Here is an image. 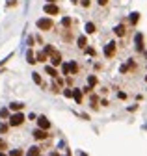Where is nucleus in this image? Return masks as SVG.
<instances>
[{
  "mask_svg": "<svg viewBox=\"0 0 147 156\" xmlns=\"http://www.w3.org/2000/svg\"><path fill=\"white\" fill-rule=\"evenodd\" d=\"M37 28H39V30H43V32L52 30V19H48V17L37 19Z\"/></svg>",
  "mask_w": 147,
  "mask_h": 156,
  "instance_id": "obj_1",
  "label": "nucleus"
},
{
  "mask_svg": "<svg viewBox=\"0 0 147 156\" xmlns=\"http://www.w3.org/2000/svg\"><path fill=\"white\" fill-rule=\"evenodd\" d=\"M24 123V115L20 112H17V113H13V115L10 117V125L11 126H19V125H23Z\"/></svg>",
  "mask_w": 147,
  "mask_h": 156,
  "instance_id": "obj_2",
  "label": "nucleus"
},
{
  "mask_svg": "<svg viewBox=\"0 0 147 156\" xmlns=\"http://www.w3.org/2000/svg\"><path fill=\"white\" fill-rule=\"evenodd\" d=\"M45 13H47V15H58L60 9H58V6H56L54 2H48L45 6Z\"/></svg>",
  "mask_w": 147,
  "mask_h": 156,
  "instance_id": "obj_3",
  "label": "nucleus"
},
{
  "mask_svg": "<svg viewBox=\"0 0 147 156\" xmlns=\"http://www.w3.org/2000/svg\"><path fill=\"white\" fill-rule=\"evenodd\" d=\"M114 54H116V43L112 41V43H108L104 47V56H106V58H112Z\"/></svg>",
  "mask_w": 147,
  "mask_h": 156,
  "instance_id": "obj_4",
  "label": "nucleus"
},
{
  "mask_svg": "<svg viewBox=\"0 0 147 156\" xmlns=\"http://www.w3.org/2000/svg\"><path fill=\"white\" fill-rule=\"evenodd\" d=\"M48 56H50V61H52V65H60V63H61V54H60L58 50H52V52L48 54Z\"/></svg>",
  "mask_w": 147,
  "mask_h": 156,
  "instance_id": "obj_5",
  "label": "nucleus"
},
{
  "mask_svg": "<svg viewBox=\"0 0 147 156\" xmlns=\"http://www.w3.org/2000/svg\"><path fill=\"white\" fill-rule=\"evenodd\" d=\"M37 126H39V128L48 130V128H50V121H48L47 117H37Z\"/></svg>",
  "mask_w": 147,
  "mask_h": 156,
  "instance_id": "obj_6",
  "label": "nucleus"
},
{
  "mask_svg": "<svg viewBox=\"0 0 147 156\" xmlns=\"http://www.w3.org/2000/svg\"><path fill=\"white\" fill-rule=\"evenodd\" d=\"M47 136H48V134H47L45 128H37V130H34V138H36V139H47Z\"/></svg>",
  "mask_w": 147,
  "mask_h": 156,
  "instance_id": "obj_7",
  "label": "nucleus"
},
{
  "mask_svg": "<svg viewBox=\"0 0 147 156\" xmlns=\"http://www.w3.org/2000/svg\"><path fill=\"white\" fill-rule=\"evenodd\" d=\"M136 50H143V35L136 34Z\"/></svg>",
  "mask_w": 147,
  "mask_h": 156,
  "instance_id": "obj_8",
  "label": "nucleus"
},
{
  "mask_svg": "<svg viewBox=\"0 0 147 156\" xmlns=\"http://www.w3.org/2000/svg\"><path fill=\"white\" fill-rule=\"evenodd\" d=\"M45 71H47V74H50L52 78H58V71L54 69V65H52V67H50V65H47V67H45Z\"/></svg>",
  "mask_w": 147,
  "mask_h": 156,
  "instance_id": "obj_9",
  "label": "nucleus"
},
{
  "mask_svg": "<svg viewBox=\"0 0 147 156\" xmlns=\"http://www.w3.org/2000/svg\"><path fill=\"white\" fill-rule=\"evenodd\" d=\"M114 32H116V35H119V37H123V35L127 34V30H125V26H123V24L116 26V30H114Z\"/></svg>",
  "mask_w": 147,
  "mask_h": 156,
  "instance_id": "obj_10",
  "label": "nucleus"
},
{
  "mask_svg": "<svg viewBox=\"0 0 147 156\" xmlns=\"http://www.w3.org/2000/svg\"><path fill=\"white\" fill-rule=\"evenodd\" d=\"M26 60H28V63H32V65H34V63L37 61V60H36V56H34V52H32V50H28V52H26Z\"/></svg>",
  "mask_w": 147,
  "mask_h": 156,
  "instance_id": "obj_11",
  "label": "nucleus"
},
{
  "mask_svg": "<svg viewBox=\"0 0 147 156\" xmlns=\"http://www.w3.org/2000/svg\"><path fill=\"white\" fill-rule=\"evenodd\" d=\"M73 97H75V101L78 102V104L82 102V91H80V89H75V91H73Z\"/></svg>",
  "mask_w": 147,
  "mask_h": 156,
  "instance_id": "obj_12",
  "label": "nucleus"
},
{
  "mask_svg": "<svg viewBox=\"0 0 147 156\" xmlns=\"http://www.w3.org/2000/svg\"><path fill=\"white\" fill-rule=\"evenodd\" d=\"M10 108H11V110H15V112H20V110L24 108V104H20V102H11V104H10Z\"/></svg>",
  "mask_w": 147,
  "mask_h": 156,
  "instance_id": "obj_13",
  "label": "nucleus"
},
{
  "mask_svg": "<svg viewBox=\"0 0 147 156\" xmlns=\"http://www.w3.org/2000/svg\"><path fill=\"white\" fill-rule=\"evenodd\" d=\"M47 56H48V54H47L45 50H43V52H37V56H36V60H37V61H47Z\"/></svg>",
  "mask_w": 147,
  "mask_h": 156,
  "instance_id": "obj_14",
  "label": "nucleus"
},
{
  "mask_svg": "<svg viewBox=\"0 0 147 156\" xmlns=\"http://www.w3.org/2000/svg\"><path fill=\"white\" fill-rule=\"evenodd\" d=\"M69 71H71V74H76V73H78V65H76L75 61H71V63H69Z\"/></svg>",
  "mask_w": 147,
  "mask_h": 156,
  "instance_id": "obj_15",
  "label": "nucleus"
},
{
  "mask_svg": "<svg viewBox=\"0 0 147 156\" xmlns=\"http://www.w3.org/2000/svg\"><path fill=\"white\" fill-rule=\"evenodd\" d=\"M86 45H88V39L84 37V35H80V37H78V47L80 48H86Z\"/></svg>",
  "mask_w": 147,
  "mask_h": 156,
  "instance_id": "obj_16",
  "label": "nucleus"
},
{
  "mask_svg": "<svg viewBox=\"0 0 147 156\" xmlns=\"http://www.w3.org/2000/svg\"><path fill=\"white\" fill-rule=\"evenodd\" d=\"M86 34H95V24L93 23H88L86 24Z\"/></svg>",
  "mask_w": 147,
  "mask_h": 156,
  "instance_id": "obj_17",
  "label": "nucleus"
},
{
  "mask_svg": "<svg viewBox=\"0 0 147 156\" xmlns=\"http://www.w3.org/2000/svg\"><path fill=\"white\" fill-rule=\"evenodd\" d=\"M88 86H89V87L97 86V76H89V78H88Z\"/></svg>",
  "mask_w": 147,
  "mask_h": 156,
  "instance_id": "obj_18",
  "label": "nucleus"
},
{
  "mask_svg": "<svg viewBox=\"0 0 147 156\" xmlns=\"http://www.w3.org/2000/svg\"><path fill=\"white\" fill-rule=\"evenodd\" d=\"M138 20H140V13H132V15H130V23H132V24H136Z\"/></svg>",
  "mask_w": 147,
  "mask_h": 156,
  "instance_id": "obj_19",
  "label": "nucleus"
},
{
  "mask_svg": "<svg viewBox=\"0 0 147 156\" xmlns=\"http://www.w3.org/2000/svg\"><path fill=\"white\" fill-rule=\"evenodd\" d=\"M0 117H2V119L10 117V110H8V108H2V110H0Z\"/></svg>",
  "mask_w": 147,
  "mask_h": 156,
  "instance_id": "obj_20",
  "label": "nucleus"
},
{
  "mask_svg": "<svg viewBox=\"0 0 147 156\" xmlns=\"http://www.w3.org/2000/svg\"><path fill=\"white\" fill-rule=\"evenodd\" d=\"M26 154H28V156H36V154H39V149H37V147H32Z\"/></svg>",
  "mask_w": 147,
  "mask_h": 156,
  "instance_id": "obj_21",
  "label": "nucleus"
},
{
  "mask_svg": "<svg viewBox=\"0 0 147 156\" xmlns=\"http://www.w3.org/2000/svg\"><path fill=\"white\" fill-rule=\"evenodd\" d=\"M61 71H64V74H71V71H69V63H64V65H61Z\"/></svg>",
  "mask_w": 147,
  "mask_h": 156,
  "instance_id": "obj_22",
  "label": "nucleus"
},
{
  "mask_svg": "<svg viewBox=\"0 0 147 156\" xmlns=\"http://www.w3.org/2000/svg\"><path fill=\"white\" fill-rule=\"evenodd\" d=\"M61 24H64L65 28H69V26H71V19H69V17H64V20H61Z\"/></svg>",
  "mask_w": 147,
  "mask_h": 156,
  "instance_id": "obj_23",
  "label": "nucleus"
},
{
  "mask_svg": "<svg viewBox=\"0 0 147 156\" xmlns=\"http://www.w3.org/2000/svg\"><path fill=\"white\" fill-rule=\"evenodd\" d=\"M6 149H8V143H6L4 139H0V152H2V151H6Z\"/></svg>",
  "mask_w": 147,
  "mask_h": 156,
  "instance_id": "obj_24",
  "label": "nucleus"
},
{
  "mask_svg": "<svg viewBox=\"0 0 147 156\" xmlns=\"http://www.w3.org/2000/svg\"><path fill=\"white\" fill-rule=\"evenodd\" d=\"M34 82H36V84H41V76H39L37 73H34Z\"/></svg>",
  "mask_w": 147,
  "mask_h": 156,
  "instance_id": "obj_25",
  "label": "nucleus"
},
{
  "mask_svg": "<svg viewBox=\"0 0 147 156\" xmlns=\"http://www.w3.org/2000/svg\"><path fill=\"white\" fill-rule=\"evenodd\" d=\"M0 132H8V125H6V123H2V125H0Z\"/></svg>",
  "mask_w": 147,
  "mask_h": 156,
  "instance_id": "obj_26",
  "label": "nucleus"
},
{
  "mask_svg": "<svg viewBox=\"0 0 147 156\" xmlns=\"http://www.w3.org/2000/svg\"><path fill=\"white\" fill-rule=\"evenodd\" d=\"M64 95L69 98V97H73V91H71V89H65V91H64Z\"/></svg>",
  "mask_w": 147,
  "mask_h": 156,
  "instance_id": "obj_27",
  "label": "nucleus"
},
{
  "mask_svg": "<svg viewBox=\"0 0 147 156\" xmlns=\"http://www.w3.org/2000/svg\"><path fill=\"white\" fill-rule=\"evenodd\" d=\"M52 50H54V48H52V47H50V45H47V47H45V52H47V54H50V52H52Z\"/></svg>",
  "mask_w": 147,
  "mask_h": 156,
  "instance_id": "obj_28",
  "label": "nucleus"
},
{
  "mask_svg": "<svg viewBox=\"0 0 147 156\" xmlns=\"http://www.w3.org/2000/svg\"><path fill=\"white\" fill-rule=\"evenodd\" d=\"M86 52H88L89 56H95V50H93V48H86Z\"/></svg>",
  "mask_w": 147,
  "mask_h": 156,
  "instance_id": "obj_29",
  "label": "nucleus"
},
{
  "mask_svg": "<svg viewBox=\"0 0 147 156\" xmlns=\"http://www.w3.org/2000/svg\"><path fill=\"white\" fill-rule=\"evenodd\" d=\"M10 154H13V156H20V154H23V152H20V151H11Z\"/></svg>",
  "mask_w": 147,
  "mask_h": 156,
  "instance_id": "obj_30",
  "label": "nucleus"
},
{
  "mask_svg": "<svg viewBox=\"0 0 147 156\" xmlns=\"http://www.w3.org/2000/svg\"><path fill=\"white\" fill-rule=\"evenodd\" d=\"M117 97H119V98H121V101H123V98H127V95H125V93H123V91H119V95H117Z\"/></svg>",
  "mask_w": 147,
  "mask_h": 156,
  "instance_id": "obj_31",
  "label": "nucleus"
},
{
  "mask_svg": "<svg viewBox=\"0 0 147 156\" xmlns=\"http://www.w3.org/2000/svg\"><path fill=\"white\" fill-rule=\"evenodd\" d=\"M82 6H84V8H88V6H89V0H82Z\"/></svg>",
  "mask_w": 147,
  "mask_h": 156,
  "instance_id": "obj_32",
  "label": "nucleus"
},
{
  "mask_svg": "<svg viewBox=\"0 0 147 156\" xmlns=\"http://www.w3.org/2000/svg\"><path fill=\"white\" fill-rule=\"evenodd\" d=\"M97 2H99L101 6H106V4H108V0H97Z\"/></svg>",
  "mask_w": 147,
  "mask_h": 156,
  "instance_id": "obj_33",
  "label": "nucleus"
},
{
  "mask_svg": "<svg viewBox=\"0 0 147 156\" xmlns=\"http://www.w3.org/2000/svg\"><path fill=\"white\" fill-rule=\"evenodd\" d=\"M8 4H10V6H15L17 2H15V0H8Z\"/></svg>",
  "mask_w": 147,
  "mask_h": 156,
  "instance_id": "obj_34",
  "label": "nucleus"
},
{
  "mask_svg": "<svg viewBox=\"0 0 147 156\" xmlns=\"http://www.w3.org/2000/svg\"><path fill=\"white\" fill-rule=\"evenodd\" d=\"M48 2H54V0H48Z\"/></svg>",
  "mask_w": 147,
  "mask_h": 156,
  "instance_id": "obj_35",
  "label": "nucleus"
}]
</instances>
